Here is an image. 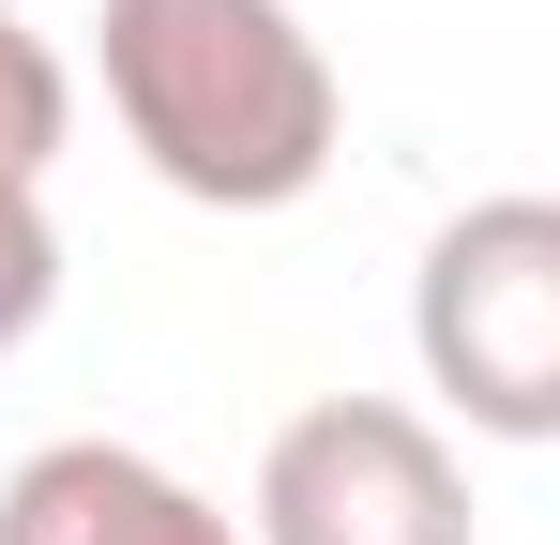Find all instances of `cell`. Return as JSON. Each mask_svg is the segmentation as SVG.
<instances>
[{
  "label": "cell",
  "mask_w": 560,
  "mask_h": 545,
  "mask_svg": "<svg viewBox=\"0 0 560 545\" xmlns=\"http://www.w3.org/2000/svg\"><path fill=\"white\" fill-rule=\"evenodd\" d=\"M61 137H77V77H61V46L0 0V182H46Z\"/></svg>",
  "instance_id": "5b68a950"
},
{
  "label": "cell",
  "mask_w": 560,
  "mask_h": 545,
  "mask_svg": "<svg viewBox=\"0 0 560 545\" xmlns=\"http://www.w3.org/2000/svg\"><path fill=\"white\" fill-rule=\"evenodd\" d=\"M243 531L258 545H469L455 425L409 409V394H318L258 440Z\"/></svg>",
  "instance_id": "3957f363"
},
{
  "label": "cell",
  "mask_w": 560,
  "mask_h": 545,
  "mask_svg": "<svg viewBox=\"0 0 560 545\" xmlns=\"http://www.w3.org/2000/svg\"><path fill=\"white\" fill-rule=\"evenodd\" d=\"M409 363L440 394V425L469 440H560V197H469L440 212V243L409 272Z\"/></svg>",
  "instance_id": "7a4b0ae2"
},
{
  "label": "cell",
  "mask_w": 560,
  "mask_h": 545,
  "mask_svg": "<svg viewBox=\"0 0 560 545\" xmlns=\"http://www.w3.org/2000/svg\"><path fill=\"white\" fill-rule=\"evenodd\" d=\"M92 77L137 167L197 212H288L349 152V77L288 0H92Z\"/></svg>",
  "instance_id": "6da1fadb"
},
{
  "label": "cell",
  "mask_w": 560,
  "mask_h": 545,
  "mask_svg": "<svg viewBox=\"0 0 560 545\" xmlns=\"http://www.w3.org/2000/svg\"><path fill=\"white\" fill-rule=\"evenodd\" d=\"M0 545H258V531L137 440H46L0 469Z\"/></svg>",
  "instance_id": "277c9868"
},
{
  "label": "cell",
  "mask_w": 560,
  "mask_h": 545,
  "mask_svg": "<svg viewBox=\"0 0 560 545\" xmlns=\"http://www.w3.org/2000/svg\"><path fill=\"white\" fill-rule=\"evenodd\" d=\"M46 318H61V212H46V182H0V363Z\"/></svg>",
  "instance_id": "8992f818"
}]
</instances>
